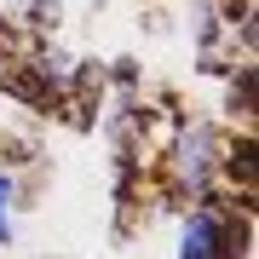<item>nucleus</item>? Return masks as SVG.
Instances as JSON below:
<instances>
[{
	"mask_svg": "<svg viewBox=\"0 0 259 259\" xmlns=\"http://www.w3.org/2000/svg\"><path fill=\"white\" fill-rule=\"evenodd\" d=\"M6 202H12V190H6V179H0V236H6Z\"/></svg>",
	"mask_w": 259,
	"mask_h": 259,
	"instance_id": "obj_2",
	"label": "nucleus"
},
{
	"mask_svg": "<svg viewBox=\"0 0 259 259\" xmlns=\"http://www.w3.org/2000/svg\"><path fill=\"white\" fill-rule=\"evenodd\" d=\"M185 259H213V219H196L185 236Z\"/></svg>",
	"mask_w": 259,
	"mask_h": 259,
	"instance_id": "obj_1",
	"label": "nucleus"
}]
</instances>
